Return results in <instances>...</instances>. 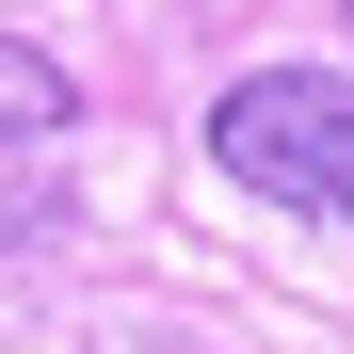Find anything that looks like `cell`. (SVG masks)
Masks as SVG:
<instances>
[{
    "label": "cell",
    "instance_id": "1",
    "mask_svg": "<svg viewBox=\"0 0 354 354\" xmlns=\"http://www.w3.org/2000/svg\"><path fill=\"white\" fill-rule=\"evenodd\" d=\"M209 161L306 225H354V81L338 65H242L209 97Z\"/></svg>",
    "mask_w": 354,
    "mask_h": 354
},
{
    "label": "cell",
    "instance_id": "3",
    "mask_svg": "<svg viewBox=\"0 0 354 354\" xmlns=\"http://www.w3.org/2000/svg\"><path fill=\"white\" fill-rule=\"evenodd\" d=\"M48 225H65V177H0V258H32Z\"/></svg>",
    "mask_w": 354,
    "mask_h": 354
},
{
    "label": "cell",
    "instance_id": "2",
    "mask_svg": "<svg viewBox=\"0 0 354 354\" xmlns=\"http://www.w3.org/2000/svg\"><path fill=\"white\" fill-rule=\"evenodd\" d=\"M81 129V81L48 65L32 32H0V177H48V145Z\"/></svg>",
    "mask_w": 354,
    "mask_h": 354
}]
</instances>
